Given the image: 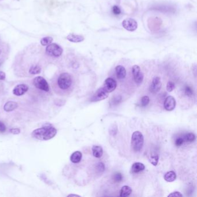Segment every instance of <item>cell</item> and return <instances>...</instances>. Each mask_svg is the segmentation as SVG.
<instances>
[{
  "label": "cell",
  "instance_id": "12",
  "mask_svg": "<svg viewBox=\"0 0 197 197\" xmlns=\"http://www.w3.org/2000/svg\"><path fill=\"white\" fill-rule=\"evenodd\" d=\"M176 107V101L172 96H168L164 102L165 109L167 111H172Z\"/></svg>",
  "mask_w": 197,
  "mask_h": 197
},
{
  "label": "cell",
  "instance_id": "1",
  "mask_svg": "<svg viewBox=\"0 0 197 197\" xmlns=\"http://www.w3.org/2000/svg\"><path fill=\"white\" fill-rule=\"evenodd\" d=\"M57 134V130L51 125L45 126L33 131L31 136L37 140H48L54 138Z\"/></svg>",
  "mask_w": 197,
  "mask_h": 197
},
{
  "label": "cell",
  "instance_id": "21",
  "mask_svg": "<svg viewBox=\"0 0 197 197\" xmlns=\"http://www.w3.org/2000/svg\"><path fill=\"white\" fill-rule=\"evenodd\" d=\"M41 72V68L38 65L32 66L29 69V73L32 75L39 74Z\"/></svg>",
  "mask_w": 197,
  "mask_h": 197
},
{
  "label": "cell",
  "instance_id": "17",
  "mask_svg": "<svg viewBox=\"0 0 197 197\" xmlns=\"http://www.w3.org/2000/svg\"><path fill=\"white\" fill-rule=\"evenodd\" d=\"M18 107V105L16 102L8 101L5 104L4 109L6 112H11L16 109Z\"/></svg>",
  "mask_w": 197,
  "mask_h": 197
},
{
  "label": "cell",
  "instance_id": "35",
  "mask_svg": "<svg viewBox=\"0 0 197 197\" xmlns=\"http://www.w3.org/2000/svg\"><path fill=\"white\" fill-rule=\"evenodd\" d=\"M10 132L13 134H19L21 130L19 128H12L10 130Z\"/></svg>",
  "mask_w": 197,
  "mask_h": 197
},
{
  "label": "cell",
  "instance_id": "4",
  "mask_svg": "<svg viewBox=\"0 0 197 197\" xmlns=\"http://www.w3.org/2000/svg\"><path fill=\"white\" fill-rule=\"evenodd\" d=\"M63 50L60 46L56 44H51L46 48V52L50 56H53L55 57H60L62 53Z\"/></svg>",
  "mask_w": 197,
  "mask_h": 197
},
{
  "label": "cell",
  "instance_id": "26",
  "mask_svg": "<svg viewBox=\"0 0 197 197\" xmlns=\"http://www.w3.org/2000/svg\"><path fill=\"white\" fill-rule=\"evenodd\" d=\"M113 179L115 182H120L123 180V176L120 173H116L113 175Z\"/></svg>",
  "mask_w": 197,
  "mask_h": 197
},
{
  "label": "cell",
  "instance_id": "22",
  "mask_svg": "<svg viewBox=\"0 0 197 197\" xmlns=\"http://www.w3.org/2000/svg\"><path fill=\"white\" fill-rule=\"evenodd\" d=\"M183 139L185 142L191 143L195 140V135L193 133H187L184 136Z\"/></svg>",
  "mask_w": 197,
  "mask_h": 197
},
{
  "label": "cell",
  "instance_id": "33",
  "mask_svg": "<svg viewBox=\"0 0 197 197\" xmlns=\"http://www.w3.org/2000/svg\"><path fill=\"white\" fill-rule=\"evenodd\" d=\"M168 197H183V195L181 194L180 192H178V191H175V192H173V193L170 194L169 195H168Z\"/></svg>",
  "mask_w": 197,
  "mask_h": 197
},
{
  "label": "cell",
  "instance_id": "37",
  "mask_svg": "<svg viewBox=\"0 0 197 197\" xmlns=\"http://www.w3.org/2000/svg\"><path fill=\"white\" fill-rule=\"evenodd\" d=\"M68 197H80V196L78 195H74V194H70Z\"/></svg>",
  "mask_w": 197,
  "mask_h": 197
},
{
  "label": "cell",
  "instance_id": "10",
  "mask_svg": "<svg viewBox=\"0 0 197 197\" xmlns=\"http://www.w3.org/2000/svg\"><path fill=\"white\" fill-rule=\"evenodd\" d=\"M161 87V82L160 78L156 76L153 78L152 80V85L150 86V91L152 93H156L160 90Z\"/></svg>",
  "mask_w": 197,
  "mask_h": 197
},
{
  "label": "cell",
  "instance_id": "30",
  "mask_svg": "<svg viewBox=\"0 0 197 197\" xmlns=\"http://www.w3.org/2000/svg\"><path fill=\"white\" fill-rule=\"evenodd\" d=\"M109 132H110V134L112 135H116L117 134V126L116 125H112L110 128Z\"/></svg>",
  "mask_w": 197,
  "mask_h": 197
},
{
  "label": "cell",
  "instance_id": "31",
  "mask_svg": "<svg viewBox=\"0 0 197 197\" xmlns=\"http://www.w3.org/2000/svg\"><path fill=\"white\" fill-rule=\"evenodd\" d=\"M112 11L113 13L116 15H120L121 13V10L119 8V7H118L117 6H114L112 8Z\"/></svg>",
  "mask_w": 197,
  "mask_h": 197
},
{
  "label": "cell",
  "instance_id": "9",
  "mask_svg": "<svg viewBox=\"0 0 197 197\" xmlns=\"http://www.w3.org/2000/svg\"><path fill=\"white\" fill-rule=\"evenodd\" d=\"M117 87V82L113 79L111 78H107L105 80L103 86L104 89L107 91L108 93H111L115 90Z\"/></svg>",
  "mask_w": 197,
  "mask_h": 197
},
{
  "label": "cell",
  "instance_id": "8",
  "mask_svg": "<svg viewBox=\"0 0 197 197\" xmlns=\"http://www.w3.org/2000/svg\"><path fill=\"white\" fill-rule=\"evenodd\" d=\"M122 25L124 29L129 31H134L138 28L137 22L131 18L125 19L123 21Z\"/></svg>",
  "mask_w": 197,
  "mask_h": 197
},
{
  "label": "cell",
  "instance_id": "18",
  "mask_svg": "<svg viewBox=\"0 0 197 197\" xmlns=\"http://www.w3.org/2000/svg\"><path fill=\"white\" fill-rule=\"evenodd\" d=\"M93 156L96 158L101 157L103 154V149L100 146H93L92 148Z\"/></svg>",
  "mask_w": 197,
  "mask_h": 197
},
{
  "label": "cell",
  "instance_id": "20",
  "mask_svg": "<svg viewBox=\"0 0 197 197\" xmlns=\"http://www.w3.org/2000/svg\"><path fill=\"white\" fill-rule=\"evenodd\" d=\"M176 179V175L173 171H169L166 173L164 175L165 181L168 182H172Z\"/></svg>",
  "mask_w": 197,
  "mask_h": 197
},
{
  "label": "cell",
  "instance_id": "32",
  "mask_svg": "<svg viewBox=\"0 0 197 197\" xmlns=\"http://www.w3.org/2000/svg\"><path fill=\"white\" fill-rule=\"evenodd\" d=\"M97 168L99 172H103L105 171V165L103 163H99L98 164H97Z\"/></svg>",
  "mask_w": 197,
  "mask_h": 197
},
{
  "label": "cell",
  "instance_id": "6",
  "mask_svg": "<svg viewBox=\"0 0 197 197\" xmlns=\"http://www.w3.org/2000/svg\"><path fill=\"white\" fill-rule=\"evenodd\" d=\"M109 93L104 89L103 87H101L95 93L91 98V102H97L107 98L108 97Z\"/></svg>",
  "mask_w": 197,
  "mask_h": 197
},
{
  "label": "cell",
  "instance_id": "27",
  "mask_svg": "<svg viewBox=\"0 0 197 197\" xmlns=\"http://www.w3.org/2000/svg\"><path fill=\"white\" fill-rule=\"evenodd\" d=\"M185 93L187 96L191 97L193 94V90L190 87L186 86L185 88Z\"/></svg>",
  "mask_w": 197,
  "mask_h": 197
},
{
  "label": "cell",
  "instance_id": "11",
  "mask_svg": "<svg viewBox=\"0 0 197 197\" xmlns=\"http://www.w3.org/2000/svg\"><path fill=\"white\" fill-rule=\"evenodd\" d=\"M29 90V86L25 84H21L15 87L13 90V94L16 96H21L25 94Z\"/></svg>",
  "mask_w": 197,
  "mask_h": 197
},
{
  "label": "cell",
  "instance_id": "34",
  "mask_svg": "<svg viewBox=\"0 0 197 197\" xmlns=\"http://www.w3.org/2000/svg\"><path fill=\"white\" fill-rule=\"evenodd\" d=\"M7 130L6 126L4 123H3L2 121H0V132H4Z\"/></svg>",
  "mask_w": 197,
  "mask_h": 197
},
{
  "label": "cell",
  "instance_id": "25",
  "mask_svg": "<svg viewBox=\"0 0 197 197\" xmlns=\"http://www.w3.org/2000/svg\"><path fill=\"white\" fill-rule=\"evenodd\" d=\"M150 102V99L148 96H144L141 99V106L146 107Z\"/></svg>",
  "mask_w": 197,
  "mask_h": 197
},
{
  "label": "cell",
  "instance_id": "15",
  "mask_svg": "<svg viewBox=\"0 0 197 197\" xmlns=\"http://www.w3.org/2000/svg\"><path fill=\"white\" fill-rule=\"evenodd\" d=\"M144 169H145V166L142 163H135L132 165L131 172L133 173L140 172L144 171Z\"/></svg>",
  "mask_w": 197,
  "mask_h": 197
},
{
  "label": "cell",
  "instance_id": "29",
  "mask_svg": "<svg viewBox=\"0 0 197 197\" xmlns=\"http://www.w3.org/2000/svg\"><path fill=\"white\" fill-rule=\"evenodd\" d=\"M184 142H185V140L183 139V138L179 137V138H177L175 140V145L177 147H179L184 144Z\"/></svg>",
  "mask_w": 197,
  "mask_h": 197
},
{
  "label": "cell",
  "instance_id": "24",
  "mask_svg": "<svg viewBox=\"0 0 197 197\" xmlns=\"http://www.w3.org/2000/svg\"><path fill=\"white\" fill-rule=\"evenodd\" d=\"M158 160H159V156H158V154L152 155V156H150V158H149L150 162L154 166H156L157 165L158 162Z\"/></svg>",
  "mask_w": 197,
  "mask_h": 197
},
{
  "label": "cell",
  "instance_id": "19",
  "mask_svg": "<svg viewBox=\"0 0 197 197\" xmlns=\"http://www.w3.org/2000/svg\"><path fill=\"white\" fill-rule=\"evenodd\" d=\"M132 191V190L130 187L128 186H124L120 190V196L121 197H128L131 194Z\"/></svg>",
  "mask_w": 197,
  "mask_h": 197
},
{
  "label": "cell",
  "instance_id": "3",
  "mask_svg": "<svg viewBox=\"0 0 197 197\" xmlns=\"http://www.w3.org/2000/svg\"><path fill=\"white\" fill-rule=\"evenodd\" d=\"M144 136L140 131L134 132L131 138V146L135 152H139L143 147Z\"/></svg>",
  "mask_w": 197,
  "mask_h": 197
},
{
  "label": "cell",
  "instance_id": "14",
  "mask_svg": "<svg viewBox=\"0 0 197 197\" xmlns=\"http://www.w3.org/2000/svg\"><path fill=\"white\" fill-rule=\"evenodd\" d=\"M66 39L70 42H74V43H78L84 41L85 38L84 37L80 35H76L74 34H70L67 37Z\"/></svg>",
  "mask_w": 197,
  "mask_h": 197
},
{
  "label": "cell",
  "instance_id": "16",
  "mask_svg": "<svg viewBox=\"0 0 197 197\" xmlns=\"http://www.w3.org/2000/svg\"><path fill=\"white\" fill-rule=\"evenodd\" d=\"M82 158V153L79 151H76L72 154V155L70 157V160L72 163L76 164L81 161Z\"/></svg>",
  "mask_w": 197,
  "mask_h": 197
},
{
  "label": "cell",
  "instance_id": "36",
  "mask_svg": "<svg viewBox=\"0 0 197 197\" xmlns=\"http://www.w3.org/2000/svg\"><path fill=\"white\" fill-rule=\"evenodd\" d=\"M6 77V75L5 74L4 72H2V71H0V80H4Z\"/></svg>",
  "mask_w": 197,
  "mask_h": 197
},
{
  "label": "cell",
  "instance_id": "28",
  "mask_svg": "<svg viewBox=\"0 0 197 197\" xmlns=\"http://www.w3.org/2000/svg\"><path fill=\"white\" fill-rule=\"evenodd\" d=\"M175 89V83L172 82H168L167 85V90L169 92H171Z\"/></svg>",
  "mask_w": 197,
  "mask_h": 197
},
{
  "label": "cell",
  "instance_id": "2",
  "mask_svg": "<svg viewBox=\"0 0 197 197\" xmlns=\"http://www.w3.org/2000/svg\"><path fill=\"white\" fill-rule=\"evenodd\" d=\"M72 79L70 74L66 72L62 73L58 76L57 81V86L62 90H68L71 86Z\"/></svg>",
  "mask_w": 197,
  "mask_h": 197
},
{
  "label": "cell",
  "instance_id": "7",
  "mask_svg": "<svg viewBox=\"0 0 197 197\" xmlns=\"http://www.w3.org/2000/svg\"><path fill=\"white\" fill-rule=\"evenodd\" d=\"M132 73L134 78L135 82L137 84H140L144 80V74L140 71V67L137 65L133 66L132 68Z\"/></svg>",
  "mask_w": 197,
  "mask_h": 197
},
{
  "label": "cell",
  "instance_id": "5",
  "mask_svg": "<svg viewBox=\"0 0 197 197\" xmlns=\"http://www.w3.org/2000/svg\"><path fill=\"white\" fill-rule=\"evenodd\" d=\"M33 84L37 89L48 92L49 91V86L45 79L42 76H38L33 80Z\"/></svg>",
  "mask_w": 197,
  "mask_h": 197
},
{
  "label": "cell",
  "instance_id": "13",
  "mask_svg": "<svg viewBox=\"0 0 197 197\" xmlns=\"http://www.w3.org/2000/svg\"><path fill=\"white\" fill-rule=\"evenodd\" d=\"M117 77L119 79H123L126 76V70L123 66H117L115 68Z\"/></svg>",
  "mask_w": 197,
  "mask_h": 197
},
{
  "label": "cell",
  "instance_id": "23",
  "mask_svg": "<svg viewBox=\"0 0 197 197\" xmlns=\"http://www.w3.org/2000/svg\"><path fill=\"white\" fill-rule=\"evenodd\" d=\"M53 41V38L52 37H45L41 40V44L42 46H47L50 44Z\"/></svg>",
  "mask_w": 197,
  "mask_h": 197
}]
</instances>
